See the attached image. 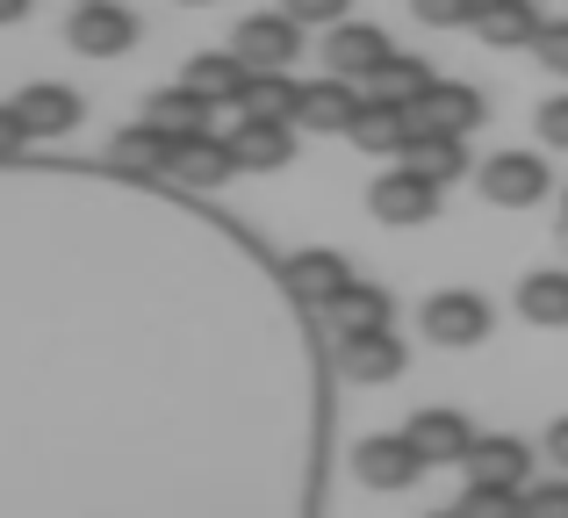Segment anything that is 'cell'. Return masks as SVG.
Masks as SVG:
<instances>
[{
	"mask_svg": "<svg viewBox=\"0 0 568 518\" xmlns=\"http://www.w3.org/2000/svg\"><path fill=\"white\" fill-rule=\"evenodd\" d=\"M353 115H361V94H353L346 72H324V80H310L303 94H295V123H303V130H324V138L353 130Z\"/></svg>",
	"mask_w": 568,
	"mask_h": 518,
	"instance_id": "cell-12",
	"label": "cell"
},
{
	"mask_svg": "<svg viewBox=\"0 0 568 518\" xmlns=\"http://www.w3.org/2000/svg\"><path fill=\"white\" fill-rule=\"evenodd\" d=\"M367 210H375L388 231H417V224H432V216H439V181L396 166V173H382V181L367 187Z\"/></svg>",
	"mask_w": 568,
	"mask_h": 518,
	"instance_id": "cell-1",
	"label": "cell"
},
{
	"mask_svg": "<svg viewBox=\"0 0 568 518\" xmlns=\"http://www.w3.org/2000/svg\"><path fill=\"white\" fill-rule=\"evenodd\" d=\"M29 14V0H0V22H22Z\"/></svg>",
	"mask_w": 568,
	"mask_h": 518,
	"instance_id": "cell-35",
	"label": "cell"
},
{
	"mask_svg": "<svg viewBox=\"0 0 568 518\" xmlns=\"http://www.w3.org/2000/svg\"><path fill=\"white\" fill-rule=\"evenodd\" d=\"M532 58H540L547 72H568V22H540V37H532Z\"/></svg>",
	"mask_w": 568,
	"mask_h": 518,
	"instance_id": "cell-29",
	"label": "cell"
},
{
	"mask_svg": "<svg viewBox=\"0 0 568 518\" xmlns=\"http://www.w3.org/2000/svg\"><path fill=\"white\" fill-rule=\"evenodd\" d=\"M65 43L87 58H123L130 43H138V14L123 8V0H80L65 22Z\"/></svg>",
	"mask_w": 568,
	"mask_h": 518,
	"instance_id": "cell-3",
	"label": "cell"
},
{
	"mask_svg": "<svg viewBox=\"0 0 568 518\" xmlns=\"http://www.w3.org/2000/svg\"><path fill=\"white\" fill-rule=\"evenodd\" d=\"M518 317L540 324V332H561L568 324V274L561 266H540V274L518 281Z\"/></svg>",
	"mask_w": 568,
	"mask_h": 518,
	"instance_id": "cell-21",
	"label": "cell"
},
{
	"mask_svg": "<svg viewBox=\"0 0 568 518\" xmlns=\"http://www.w3.org/2000/svg\"><path fill=\"white\" fill-rule=\"evenodd\" d=\"M561 231H568V195H561Z\"/></svg>",
	"mask_w": 568,
	"mask_h": 518,
	"instance_id": "cell-36",
	"label": "cell"
},
{
	"mask_svg": "<svg viewBox=\"0 0 568 518\" xmlns=\"http://www.w3.org/2000/svg\"><path fill=\"white\" fill-rule=\"evenodd\" d=\"M295 43H303V22H295L288 8H281V14H252V22L231 29V51L245 58L252 72H260V65H288Z\"/></svg>",
	"mask_w": 568,
	"mask_h": 518,
	"instance_id": "cell-10",
	"label": "cell"
},
{
	"mask_svg": "<svg viewBox=\"0 0 568 518\" xmlns=\"http://www.w3.org/2000/svg\"><path fill=\"white\" fill-rule=\"evenodd\" d=\"M526 511H568V483H526Z\"/></svg>",
	"mask_w": 568,
	"mask_h": 518,
	"instance_id": "cell-33",
	"label": "cell"
},
{
	"mask_svg": "<svg viewBox=\"0 0 568 518\" xmlns=\"http://www.w3.org/2000/svg\"><path fill=\"white\" fill-rule=\"evenodd\" d=\"M187 8H209V0H187Z\"/></svg>",
	"mask_w": 568,
	"mask_h": 518,
	"instance_id": "cell-37",
	"label": "cell"
},
{
	"mask_svg": "<svg viewBox=\"0 0 568 518\" xmlns=\"http://www.w3.org/2000/svg\"><path fill=\"white\" fill-rule=\"evenodd\" d=\"M231 173H245V166H237V152H231V138H209V130H194V138H173L166 181H181V187H223Z\"/></svg>",
	"mask_w": 568,
	"mask_h": 518,
	"instance_id": "cell-8",
	"label": "cell"
},
{
	"mask_svg": "<svg viewBox=\"0 0 568 518\" xmlns=\"http://www.w3.org/2000/svg\"><path fill=\"white\" fill-rule=\"evenodd\" d=\"M144 115H152L159 130H166V138H194V130H209V94L202 87H159L152 101H144Z\"/></svg>",
	"mask_w": 568,
	"mask_h": 518,
	"instance_id": "cell-22",
	"label": "cell"
},
{
	"mask_svg": "<svg viewBox=\"0 0 568 518\" xmlns=\"http://www.w3.org/2000/svg\"><path fill=\"white\" fill-rule=\"evenodd\" d=\"M425 338L432 346H483L489 338V303L475 288H439L425 303Z\"/></svg>",
	"mask_w": 568,
	"mask_h": 518,
	"instance_id": "cell-5",
	"label": "cell"
},
{
	"mask_svg": "<svg viewBox=\"0 0 568 518\" xmlns=\"http://www.w3.org/2000/svg\"><path fill=\"white\" fill-rule=\"evenodd\" d=\"M382 58H388V37L375 22H332V37H324V65L346 72V80H367Z\"/></svg>",
	"mask_w": 568,
	"mask_h": 518,
	"instance_id": "cell-16",
	"label": "cell"
},
{
	"mask_svg": "<svg viewBox=\"0 0 568 518\" xmlns=\"http://www.w3.org/2000/svg\"><path fill=\"white\" fill-rule=\"evenodd\" d=\"M425 447H417L410 433H375V439H361L353 447V476L367 483V490H403V483H417L425 476Z\"/></svg>",
	"mask_w": 568,
	"mask_h": 518,
	"instance_id": "cell-2",
	"label": "cell"
},
{
	"mask_svg": "<svg viewBox=\"0 0 568 518\" xmlns=\"http://www.w3.org/2000/svg\"><path fill=\"white\" fill-rule=\"evenodd\" d=\"M460 468L483 483H518L526 490V468H532V447L518 433H475V447L460 454Z\"/></svg>",
	"mask_w": 568,
	"mask_h": 518,
	"instance_id": "cell-15",
	"label": "cell"
},
{
	"mask_svg": "<svg viewBox=\"0 0 568 518\" xmlns=\"http://www.w3.org/2000/svg\"><path fill=\"white\" fill-rule=\"evenodd\" d=\"M231 152L245 173H274L295 159V115H245V123L231 130Z\"/></svg>",
	"mask_w": 568,
	"mask_h": 518,
	"instance_id": "cell-9",
	"label": "cell"
},
{
	"mask_svg": "<svg viewBox=\"0 0 568 518\" xmlns=\"http://www.w3.org/2000/svg\"><path fill=\"white\" fill-rule=\"evenodd\" d=\"M396 166H410V173H425V181H460V173H475L468 166V138L460 130H410L403 138V152H396Z\"/></svg>",
	"mask_w": 568,
	"mask_h": 518,
	"instance_id": "cell-13",
	"label": "cell"
},
{
	"mask_svg": "<svg viewBox=\"0 0 568 518\" xmlns=\"http://www.w3.org/2000/svg\"><path fill=\"white\" fill-rule=\"evenodd\" d=\"M483 115H489V94L468 80H432V94L410 101V130H460L468 138Z\"/></svg>",
	"mask_w": 568,
	"mask_h": 518,
	"instance_id": "cell-6",
	"label": "cell"
},
{
	"mask_svg": "<svg viewBox=\"0 0 568 518\" xmlns=\"http://www.w3.org/2000/svg\"><path fill=\"white\" fill-rule=\"evenodd\" d=\"M540 138H547V144H561V152H568V94H555V101L540 109Z\"/></svg>",
	"mask_w": 568,
	"mask_h": 518,
	"instance_id": "cell-32",
	"label": "cell"
},
{
	"mask_svg": "<svg viewBox=\"0 0 568 518\" xmlns=\"http://www.w3.org/2000/svg\"><path fill=\"white\" fill-rule=\"evenodd\" d=\"M475 8H483V0H410V14H417L425 29H468Z\"/></svg>",
	"mask_w": 568,
	"mask_h": 518,
	"instance_id": "cell-28",
	"label": "cell"
},
{
	"mask_svg": "<svg viewBox=\"0 0 568 518\" xmlns=\"http://www.w3.org/2000/svg\"><path fill=\"white\" fill-rule=\"evenodd\" d=\"M288 295L295 303H310V309H332L338 295H346V281H353V266H346V253H332V245H310V253H295L288 260Z\"/></svg>",
	"mask_w": 568,
	"mask_h": 518,
	"instance_id": "cell-7",
	"label": "cell"
},
{
	"mask_svg": "<svg viewBox=\"0 0 568 518\" xmlns=\"http://www.w3.org/2000/svg\"><path fill=\"white\" fill-rule=\"evenodd\" d=\"M14 115L29 123V138H65V130H80L87 101L72 94V87H58V80H37V87L14 94Z\"/></svg>",
	"mask_w": 568,
	"mask_h": 518,
	"instance_id": "cell-14",
	"label": "cell"
},
{
	"mask_svg": "<svg viewBox=\"0 0 568 518\" xmlns=\"http://www.w3.org/2000/svg\"><path fill=\"white\" fill-rule=\"evenodd\" d=\"M29 144V123L14 115V101H0V159H14Z\"/></svg>",
	"mask_w": 568,
	"mask_h": 518,
	"instance_id": "cell-31",
	"label": "cell"
},
{
	"mask_svg": "<svg viewBox=\"0 0 568 518\" xmlns=\"http://www.w3.org/2000/svg\"><path fill=\"white\" fill-rule=\"evenodd\" d=\"M388 288H375V281H346V295L332 303V332L346 338V332H382L388 324Z\"/></svg>",
	"mask_w": 568,
	"mask_h": 518,
	"instance_id": "cell-24",
	"label": "cell"
},
{
	"mask_svg": "<svg viewBox=\"0 0 568 518\" xmlns=\"http://www.w3.org/2000/svg\"><path fill=\"white\" fill-rule=\"evenodd\" d=\"M361 152H375V159H388V152H403V138H410V109H396V101H382V94H367L361 101V115H353V130H346Z\"/></svg>",
	"mask_w": 568,
	"mask_h": 518,
	"instance_id": "cell-19",
	"label": "cell"
},
{
	"mask_svg": "<svg viewBox=\"0 0 568 518\" xmlns=\"http://www.w3.org/2000/svg\"><path fill=\"white\" fill-rule=\"evenodd\" d=\"M281 8H288L295 14V22H324V29H332V22H346V0H281Z\"/></svg>",
	"mask_w": 568,
	"mask_h": 518,
	"instance_id": "cell-30",
	"label": "cell"
},
{
	"mask_svg": "<svg viewBox=\"0 0 568 518\" xmlns=\"http://www.w3.org/2000/svg\"><path fill=\"white\" fill-rule=\"evenodd\" d=\"M468 29L483 43H497V51H518V43L532 51V37H540V8H532V0H483Z\"/></svg>",
	"mask_w": 568,
	"mask_h": 518,
	"instance_id": "cell-17",
	"label": "cell"
},
{
	"mask_svg": "<svg viewBox=\"0 0 568 518\" xmlns=\"http://www.w3.org/2000/svg\"><path fill=\"white\" fill-rule=\"evenodd\" d=\"M475 181H483V195L497 202V210H532V202L555 187V173H547L540 152H497Z\"/></svg>",
	"mask_w": 568,
	"mask_h": 518,
	"instance_id": "cell-4",
	"label": "cell"
},
{
	"mask_svg": "<svg viewBox=\"0 0 568 518\" xmlns=\"http://www.w3.org/2000/svg\"><path fill=\"white\" fill-rule=\"evenodd\" d=\"M338 375L361 382V389H382V382L403 375V346L388 338V324L382 332H346L338 338Z\"/></svg>",
	"mask_w": 568,
	"mask_h": 518,
	"instance_id": "cell-11",
	"label": "cell"
},
{
	"mask_svg": "<svg viewBox=\"0 0 568 518\" xmlns=\"http://www.w3.org/2000/svg\"><path fill=\"white\" fill-rule=\"evenodd\" d=\"M518 505H526V490H518V483L468 476V490H460V511H475V518H504V511H518Z\"/></svg>",
	"mask_w": 568,
	"mask_h": 518,
	"instance_id": "cell-27",
	"label": "cell"
},
{
	"mask_svg": "<svg viewBox=\"0 0 568 518\" xmlns=\"http://www.w3.org/2000/svg\"><path fill=\"white\" fill-rule=\"evenodd\" d=\"M410 439L425 447V461H460V454L475 447V425L460 418V410L432 404V410H417V418H410Z\"/></svg>",
	"mask_w": 568,
	"mask_h": 518,
	"instance_id": "cell-20",
	"label": "cell"
},
{
	"mask_svg": "<svg viewBox=\"0 0 568 518\" xmlns=\"http://www.w3.org/2000/svg\"><path fill=\"white\" fill-rule=\"evenodd\" d=\"M547 454H555V461H561V468H568V418H561V425H555V433H547Z\"/></svg>",
	"mask_w": 568,
	"mask_h": 518,
	"instance_id": "cell-34",
	"label": "cell"
},
{
	"mask_svg": "<svg viewBox=\"0 0 568 518\" xmlns=\"http://www.w3.org/2000/svg\"><path fill=\"white\" fill-rule=\"evenodd\" d=\"M367 87H375L382 101H396V109H410V101L432 94V65H425V58H410V51H388L382 65L367 72Z\"/></svg>",
	"mask_w": 568,
	"mask_h": 518,
	"instance_id": "cell-23",
	"label": "cell"
},
{
	"mask_svg": "<svg viewBox=\"0 0 568 518\" xmlns=\"http://www.w3.org/2000/svg\"><path fill=\"white\" fill-rule=\"evenodd\" d=\"M109 166L115 173H166L173 166V138L144 115L138 130H115V138H109Z\"/></svg>",
	"mask_w": 568,
	"mask_h": 518,
	"instance_id": "cell-18",
	"label": "cell"
},
{
	"mask_svg": "<svg viewBox=\"0 0 568 518\" xmlns=\"http://www.w3.org/2000/svg\"><path fill=\"white\" fill-rule=\"evenodd\" d=\"M245 80H252V65L237 51H202V58H187V87H202L209 101H237L245 94Z\"/></svg>",
	"mask_w": 568,
	"mask_h": 518,
	"instance_id": "cell-25",
	"label": "cell"
},
{
	"mask_svg": "<svg viewBox=\"0 0 568 518\" xmlns=\"http://www.w3.org/2000/svg\"><path fill=\"white\" fill-rule=\"evenodd\" d=\"M295 94L303 87L288 80V65H260L245 80V94H237V115H295Z\"/></svg>",
	"mask_w": 568,
	"mask_h": 518,
	"instance_id": "cell-26",
	"label": "cell"
}]
</instances>
